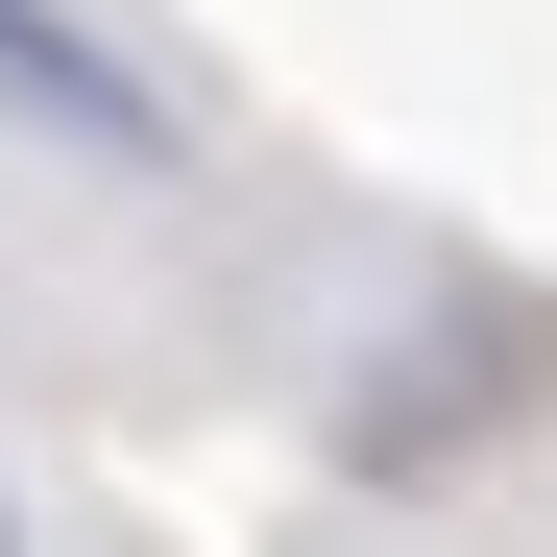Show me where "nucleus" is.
Instances as JSON below:
<instances>
[{"instance_id": "1", "label": "nucleus", "mask_w": 557, "mask_h": 557, "mask_svg": "<svg viewBox=\"0 0 557 557\" xmlns=\"http://www.w3.org/2000/svg\"><path fill=\"white\" fill-rule=\"evenodd\" d=\"M0 98H25L49 146H170V122H146V73H122L98 25H49V0H0Z\"/></svg>"}]
</instances>
